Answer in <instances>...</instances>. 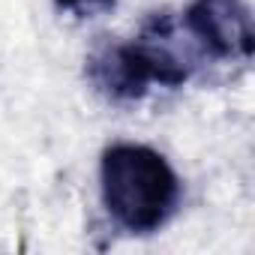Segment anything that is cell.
<instances>
[{"mask_svg":"<svg viewBox=\"0 0 255 255\" xmlns=\"http://www.w3.org/2000/svg\"><path fill=\"white\" fill-rule=\"evenodd\" d=\"M99 189L108 216L129 234L159 231L180 204V180L168 159L147 147L120 141L102 150Z\"/></svg>","mask_w":255,"mask_h":255,"instance_id":"1","label":"cell"},{"mask_svg":"<svg viewBox=\"0 0 255 255\" xmlns=\"http://www.w3.org/2000/svg\"><path fill=\"white\" fill-rule=\"evenodd\" d=\"M192 42L216 60H249L255 48L252 12L243 0H192L183 12Z\"/></svg>","mask_w":255,"mask_h":255,"instance_id":"2","label":"cell"},{"mask_svg":"<svg viewBox=\"0 0 255 255\" xmlns=\"http://www.w3.org/2000/svg\"><path fill=\"white\" fill-rule=\"evenodd\" d=\"M87 81L114 102H132L150 90V78L132 42H99L84 60Z\"/></svg>","mask_w":255,"mask_h":255,"instance_id":"4","label":"cell"},{"mask_svg":"<svg viewBox=\"0 0 255 255\" xmlns=\"http://www.w3.org/2000/svg\"><path fill=\"white\" fill-rule=\"evenodd\" d=\"M192 45H195L192 36L189 39L180 36L177 18L171 12H153L141 24V33L132 39V48L144 63L150 84L162 87H180L195 75L198 51Z\"/></svg>","mask_w":255,"mask_h":255,"instance_id":"3","label":"cell"},{"mask_svg":"<svg viewBox=\"0 0 255 255\" xmlns=\"http://www.w3.org/2000/svg\"><path fill=\"white\" fill-rule=\"evenodd\" d=\"M54 6L75 18H93V15L111 12L117 6V0H54Z\"/></svg>","mask_w":255,"mask_h":255,"instance_id":"5","label":"cell"}]
</instances>
